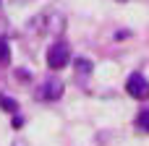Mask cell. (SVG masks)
Wrapping results in <instances>:
<instances>
[{
    "instance_id": "1",
    "label": "cell",
    "mask_w": 149,
    "mask_h": 146,
    "mask_svg": "<svg viewBox=\"0 0 149 146\" xmlns=\"http://www.w3.org/2000/svg\"><path fill=\"white\" fill-rule=\"evenodd\" d=\"M26 29H29L31 34H63L65 18H63L58 10H42V13H37V16L26 24Z\"/></svg>"
},
{
    "instance_id": "2",
    "label": "cell",
    "mask_w": 149,
    "mask_h": 146,
    "mask_svg": "<svg viewBox=\"0 0 149 146\" xmlns=\"http://www.w3.org/2000/svg\"><path fill=\"white\" fill-rule=\"evenodd\" d=\"M68 60H71V50H68V44H65V42H55V44L47 50V65H50L52 71L65 68V65H68Z\"/></svg>"
},
{
    "instance_id": "3",
    "label": "cell",
    "mask_w": 149,
    "mask_h": 146,
    "mask_svg": "<svg viewBox=\"0 0 149 146\" xmlns=\"http://www.w3.org/2000/svg\"><path fill=\"white\" fill-rule=\"evenodd\" d=\"M126 91L134 99H149V81L141 73H131L128 81H126Z\"/></svg>"
},
{
    "instance_id": "4",
    "label": "cell",
    "mask_w": 149,
    "mask_h": 146,
    "mask_svg": "<svg viewBox=\"0 0 149 146\" xmlns=\"http://www.w3.org/2000/svg\"><path fill=\"white\" fill-rule=\"evenodd\" d=\"M37 97L45 99V102H55V99H60V97H63V81H60V78H50V81L39 89Z\"/></svg>"
},
{
    "instance_id": "5",
    "label": "cell",
    "mask_w": 149,
    "mask_h": 146,
    "mask_svg": "<svg viewBox=\"0 0 149 146\" xmlns=\"http://www.w3.org/2000/svg\"><path fill=\"white\" fill-rule=\"evenodd\" d=\"M0 107L5 110V112H18V104H16V99H10V97H5V94H0Z\"/></svg>"
},
{
    "instance_id": "6",
    "label": "cell",
    "mask_w": 149,
    "mask_h": 146,
    "mask_svg": "<svg viewBox=\"0 0 149 146\" xmlns=\"http://www.w3.org/2000/svg\"><path fill=\"white\" fill-rule=\"evenodd\" d=\"M136 125H139L141 131H147V133H149V110H141V112H139V118H136Z\"/></svg>"
},
{
    "instance_id": "7",
    "label": "cell",
    "mask_w": 149,
    "mask_h": 146,
    "mask_svg": "<svg viewBox=\"0 0 149 146\" xmlns=\"http://www.w3.org/2000/svg\"><path fill=\"white\" fill-rule=\"evenodd\" d=\"M3 60H8V42L5 39H0V63Z\"/></svg>"
},
{
    "instance_id": "8",
    "label": "cell",
    "mask_w": 149,
    "mask_h": 146,
    "mask_svg": "<svg viewBox=\"0 0 149 146\" xmlns=\"http://www.w3.org/2000/svg\"><path fill=\"white\" fill-rule=\"evenodd\" d=\"M76 65H79V71H81V73H86V71L92 68V65H89L86 60H76Z\"/></svg>"
}]
</instances>
